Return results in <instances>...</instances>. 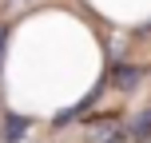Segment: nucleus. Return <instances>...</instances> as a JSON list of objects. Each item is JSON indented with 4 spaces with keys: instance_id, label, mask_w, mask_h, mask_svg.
I'll return each mask as SVG.
<instances>
[{
    "instance_id": "1",
    "label": "nucleus",
    "mask_w": 151,
    "mask_h": 143,
    "mask_svg": "<svg viewBox=\"0 0 151 143\" xmlns=\"http://www.w3.org/2000/svg\"><path fill=\"white\" fill-rule=\"evenodd\" d=\"M127 143H151V107L127 123Z\"/></svg>"
},
{
    "instance_id": "2",
    "label": "nucleus",
    "mask_w": 151,
    "mask_h": 143,
    "mask_svg": "<svg viewBox=\"0 0 151 143\" xmlns=\"http://www.w3.org/2000/svg\"><path fill=\"white\" fill-rule=\"evenodd\" d=\"M139 80H143V68H135V64H119L115 68V88L119 91H135Z\"/></svg>"
},
{
    "instance_id": "3",
    "label": "nucleus",
    "mask_w": 151,
    "mask_h": 143,
    "mask_svg": "<svg viewBox=\"0 0 151 143\" xmlns=\"http://www.w3.org/2000/svg\"><path fill=\"white\" fill-rule=\"evenodd\" d=\"M91 135H96V143H127V127H119V123L107 119L104 127H96Z\"/></svg>"
},
{
    "instance_id": "4",
    "label": "nucleus",
    "mask_w": 151,
    "mask_h": 143,
    "mask_svg": "<svg viewBox=\"0 0 151 143\" xmlns=\"http://www.w3.org/2000/svg\"><path fill=\"white\" fill-rule=\"evenodd\" d=\"M4 119H8V143H20L24 131H28V119H24V115H12V111H8Z\"/></svg>"
},
{
    "instance_id": "5",
    "label": "nucleus",
    "mask_w": 151,
    "mask_h": 143,
    "mask_svg": "<svg viewBox=\"0 0 151 143\" xmlns=\"http://www.w3.org/2000/svg\"><path fill=\"white\" fill-rule=\"evenodd\" d=\"M4 40H8V32H4V24H0V60H4Z\"/></svg>"
},
{
    "instance_id": "6",
    "label": "nucleus",
    "mask_w": 151,
    "mask_h": 143,
    "mask_svg": "<svg viewBox=\"0 0 151 143\" xmlns=\"http://www.w3.org/2000/svg\"><path fill=\"white\" fill-rule=\"evenodd\" d=\"M16 4H28V0H16Z\"/></svg>"
}]
</instances>
